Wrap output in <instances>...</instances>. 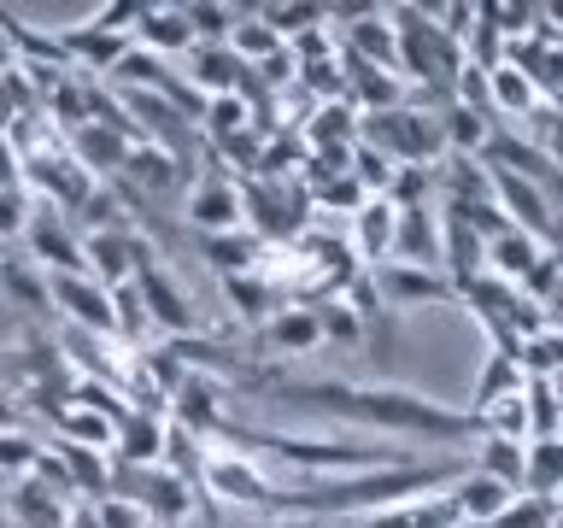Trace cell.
Masks as SVG:
<instances>
[{
  "label": "cell",
  "mask_w": 563,
  "mask_h": 528,
  "mask_svg": "<svg viewBox=\"0 0 563 528\" xmlns=\"http://www.w3.org/2000/svg\"><path fill=\"white\" fill-rule=\"evenodd\" d=\"M493 528H558V499H534V493H510V505L493 517Z\"/></svg>",
  "instance_id": "30"
},
{
  "label": "cell",
  "mask_w": 563,
  "mask_h": 528,
  "mask_svg": "<svg viewBox=\"0 0 563 528\" xmlns=\"http://www.w3.org/2000/svg\"><path fill=\"white\" fill-rule=\"evenodd\" d=\"M558 482H563V440H558V435L522 440V482H517V493L558 499Z\"/></svg>",
  "instance_id": "22"
},
{
  "label": "cell",
  "mask_w": 563,
  "mask_h": 528,
  "mask_svg": "<svg viewBox=\"0 0 563 528\" xmlns=\"http://www.w3.org/2000/svg\"><path fill=\"white\" fill-rule=\"evenodd\" d=\"M241 528H317L311 517H253V522H241Z\"/></svg>",
  "instance_id": "36"
},
{
  "label": "cell",
  "mask_w": 563,
  "mask_h": 528,
  "mask_svg": "<svg viewBox=\"0 0 563 528\" xmlns=\"http://www.w3.org/2000/svg\"><path fill=\"white\" fill-rule=\"evenodd\" d=\"M517 387H522V370H517V359H505V352H487L482 376H475V387H470V417H482L487 405L510 399Z\"/></svg>",
  "instance_id": "25"
},
{
  "label": "cell",
  "mask_w": 563,
  "mask_h": 528,
  "mask_svg": "<svg viewBox=\"0 0 563 528\" xmlns=\"http://www.w3.org/2000/svg\"><path fill=\"white\" fill-rule=\"evenodd\" d=\"M95 522H100V528H147V522H141V510H135L130 499H118V493L95 499Z\"/></svg>",
  "instance_id": "34"
},
{
  "label": "cell",
  "mask_w": 563,
  "mask_h": 528,
  "mask_svg": "<svg viewBox=\"0 0 563 528\" xmlns=\"http://www.w3.org/2000/svg\"><path fill=\"white\" fill-rule=\"evenodd\" d=\"M112 429H118V422L100 417V411H88V405H65V417L53 422V435H59V440H77V447H95V452H112Z\"/></svg>",
  "instance_id": "29"
},
{
  "label": "cell",
  "mask_w": 563,
  "mask_h": 528,
  "mask_svg": "<svg viewBox=\"0 0 563 528\" xmlns=\"http://www.w3.org/2000/svg\"><path fill=\"white\" fill-rule=\"evenodd\" d=\"M364 282H369V294H376L382 311H417V306H446V299H457L452 282L440 276V271H422V264H394V258L369 264Z\"/></svg>",
  "instance_id": "3"
},
{
  "label": "cell",
  "mask_w": 563,
  "mask_h": 528,
  "mask_svg": "<svg viewBox=\"0 0 563 528\" xmlns=\"http://www.w3.org/2000/svg\"><path fill=\"white\" fill-rule=\"evenodd\" d=\"M194 246H200V258L211 264L218 276H246L264 264V241L253 235V229H223V235H194Z\"/></svg>",
  "instance_id": "17"
},
{
  "label": "cell",
  "mask_w": 563,
  "mask_h": 528,
  "mask_svg": "<svg viewBox=\"0 0 563 528\" xmlns=\"http://www.w3.org/2000/svg\"><path fill=\"white\" fill-rule=\"evenodd\" d=\"M35 452H42V440L24 435V429H0V482H24Z\"/></svg>",
  "instance_id": "32"
},
{
  "label": "cell",
  "mask_w": 563,
  "mask_h": 528,
  "mask_svg": "<svg viewBox=\"0 0 563 528\" xmlns=\"http://www.w3.org/2000/svg\"><path fill=\"white\" fill-rule=\"evenodd\" d=\"M317 528H457V510L446 493H429V499H405L387 510H358V517H334Z\"/></svg>",
  "instance_id": "10"
},
{
  "label": "cell",
  "mask_w": 563,
  "mask_h": 528,
  "mask_svg": "<svg viewBox=\"0 0 563 528\" xmlns=\"http://www.w3.org/2000/svg\"><path fill=\"white\" fill-rule=\"evenodd\" d=\"M24 258L42 264L47 276H88V258H82V235L65 211L53 206H30V223H24Z\"/></svg>",
  "instance_id": "2"
},
{
  "label": "cell",
  "mask_w": 563,
  "mask_h": 528,
  "mask_svg": "<svg viewBox=\"0 0 563 528\" xmlns=\"http://www.w3.org/2000/svg\"><path fill=\"white\" fill-rule=\"evenodd\" d=\"M0 382H7V346H0Z\"/></svg>",
  "instance_id": "38"
},
{
  "label": "cell",
  "mask_w": 563,
  "mask_h": 528,
  "mask_svg": "<svg viewBox=\"0 0 563 528\" xmlns=\"http://www.w3.org/2000/svg\"><path fill=\"white\" fill-rule=\"evenodd\" d=\"M0 487H7V482H0Z\"/></svg>",
  "instance_id": "40"
},
{
  "label": "cell",
  "mask_w": 563,
  "mask_h": 528,
  "mask_svg": "<svg viewBox=\"0 0 563 528\" xmlns=\"http://www.w3.org/2000/svg\"><path fill=\"white\" fill-rule=\"evenodd\" d=\"M253 346H258V359H299V352H317L323 346L317 311L311 306H282L276 317H264L253 329Z\"/></svg>",
  "instance_id": "8"
},
{
  "label": "cell",
  "mask_w": 563,
  "mask_h": 528,
  "mask_svg": "<svg viewBox=\"0 0 563 528\" xmlns=\"http://www.w3.org/2000/svg\"><path fill=\"white\" fill-rule=\"evenodd\" d=\"M135 141H123L112 130H100V123H82V130H70L65 153L77 158V170L88 176V183H112V176L123 170V158H130Z\"/></svg>",
  "instance_id": "12"
},
{
  "label": "cell",
  "mask_w": 563,
  "mask_h": 528,
  "mask_svg": "<svg viewBox=\"0 0 563 528\" xmlns=\"http://www.w3.org/2000/svg\"><path fill=\"white\" fill-rule=\"evenodd\" d=\"M394 264H422V271H440V211L422 206H394V246H387Z\"/></svg>",
  "instance_id": "7"
},
{
  "label": "cell",
  "mask_w": 563,
  "mask_h": 528,
  "mask_svg": "<svg viewBox=\"0 0 563 528\" xmlns=\"http://www.w3.org/2000/svg\"><path fill=\"white\" fill-rule=\"evenodd\" d=\"M123 183H130L141 200H176V194L188 188V176H194V165H183V158H170V153H158V147H130V158H123Z\"/></svg>",
  "instance_id": "9"
},
{
  "label": "cell",
  "mask_w": 563,
  "mask_h": 528,
  "mask_svg": "<svg viewBox=\"0 0 563 528\" xmlns=\"http://www.w3.org/2000/svg\"><path fill=\"white\" fill-rule=\"evenodd\" d=\"M135 299H141V311H147V323L165 329L170 341H188V334H200V311H194V299L176 288V276L165 271V264H153V271L135 276Z\"/></svg>",
  "instance_id": "5"
},
{
  "label": "cell",
  "mask_w": 563,
  "mask_h": 528,
  "mask_svg": "<svg viewBox=\"0 0 563 528\" xmlns=\"http://www.w3.org/2000/svg\"><path fill=\"white\" fill-rule=\"evenodd\" d=\"M387 246H394V206L387 200H364L358 211H352V253L382 264Z\"/></svg>",
  "instance_id": "23"
},
{
  "label": "cell",
  "mask_w": 563,
  "mask_h": 528,
  "mask_svg": "<svg viewBox=\"0 0 563 528\" xmlns=\"http://www.w3.org/2000/svg\"><path fill=\"white\" fill-rule=\"evenodd\" d=\"M346 53L399 77V47H394V24H387V12H364L358 24H346Z\"/></svg>",
  "instance_id": "21"
},
{
  "label": "cell",
  "mask_w": 563,
  "mask_h": 528,
  "mask_svg": "<svg viewBox=\"0 0 563 528\" xmlns=\"http://www.w3.org/2000/svg\"><path fill=\"white\" fill-rule=\"evenodd\" d=\"M130 42L147 47V53H158V59H170V53H188V47H194V30H188L183 7H153V0H147Z\"/></svg>",
  "instance_id": "20"
},
{
  "label": "cell",
  "mask_w": 563,
  "mask_h": 528,
  "mask_svg": "<svg viewBox=\"0 0 563 528\" xmlns=\"http://www.w3.org/2000/svg\"><path fill=\"white\" fill-rule=\"evenodd\" d=\"M522 417H528V440L558 435V382L552 376H522Z\"/></svg>",
  "instance_id": "28"
},
{
  "label": "cell",
  "mask_w": 563,
  "mask_h": 528,
  "mask_svg": "<svg viewBox=\"0 0 563 528\" xmlns=\"http://www.w3.org/2000/svg\"><path fill=\"white\" fill-rule=\"evenodd\" d=\"M53 452H59V464L70 475V487H77V499H106V487H112V452H95V447H77V440H59L53 435Z\"/></svg>",
  "instance_id": "18"
},
{
  "label": "cell",
  "mask_w": 563,
  "mask_h": 528,
  "mask_svg": "<svg viewBox=\"0 0 563 528\" xmlns=\"http://www.w3.org/2000/svg\"><path fill=\"white\" fill-rule=\"evenodd\" d=\"M18 422H24V405H18L7 387H0V429H18Z\"/></svg>",
  "instance_id": "35"
},
{
  "label": "cell",
  "mask_w": 563,
  "mask_h": 528,
  "mask_svg": "<svg viewBox=\"0 0 563 528\" xmlns=\"http://www.w3.org/2000/svg\"><path fill=\"white\" fill-rule=\"evenodd\" d=\"M183 218H188L194 235H223V229H241V183H229V176L188 183Z\"/></svg>",
  "instance_id": "6"
},
{
  "label": "cell",
  "mask_w": 563,
  "mask_h": 528,
  "mask_svg": "<svg viewBox=\"0 0 563 528\" xmlns=\"http://www.w3.org/2000/svg\"><path fill=\"white\" fill-rule=\"evenodd\" d=\"M470 470H482V475H493V482H505L510 493H517V482H522V440L475 435V458H470Z\"/></svg>",
  "instance_id": "26"
},
{
  "label": "cell",
  "mask_w": 563,
  "mask_h": 528,
  "mask_svg": "<svg viewBox=\"0 0 563 528\" xmlns=\"http://www.w3.org/2000/svg\"><path fill=\"white\" fill-rule=\"evenodd\" d=\"M30 194L24 188H18V183H7V188H0V241H18V235H24V223H30Z\"/></svg>",
  "instance_id": "33"
},
{
  "label": "cell",
  "mask_w": 563,
  "mask_h": 528,
  "mask_svg": "<svg viewBox=\"0 0 563 528\" xmlns=\"http://www.w3.org/2000/svg\"><path fill=\"white\" fill-rule=\"evenodd\" d=\"M0 528H7V510H0Z\"/></svg>",
  "instance_id": "39"
},
{
  "label": "cell",
  "mask_w": 563,
  "mask_h": 528,
  "mask_svg": "<svg viewBox=\"0 0 563 528\" xmlns=\"http://www.w3.org/2000/svg\"><path fill=\"white\" fill-rule=\"evenodd\" d=\"M446 499H452V510H457V522H493V517L510 505V487L493 482V475H482V470H464V475L446 487Z\"/></svg>",
  "instance_id": "19"
},
{
  "label": "cell",
  "mask_w": 563,
  "mask_h": 528,
  "mask_svg": "<svg viewBox=\"0 0 563 528\" xmlns=\"http://www.w3.org/2000/svg\"><path fill=\"white\" fill-rule=\"evenodd\" d=\"M0 510H7V528H65V510L47 487H35L30 475L24 482H7L0 487Z\"/></svg>",
  "instance_id": "14"
},
{
  "label": "cell",
  "mask_w": 563,
  "mask_h": 528,
  "mask_svg": "<svg viewBox=\"0 0 563 528\" xmlns=\"http://www.w3.org/2000/svg\"><path fill=\"white\" fill-rule=\"evenodd\" d=\"M223 299L241 311V323H253V329L264 323V317H276L282 306H288V299H282V294L271 288V282L258 276V271H246V276H223Z\"/></svg>",
  "instance_id": "24"
},
{
  "label": "cell",
  "mask_w": 563,
  "mask_h": 528,
  "mask_svg": "<svg viewBox=\"0 0 563 528\" xmlns=\"http://www.w3.org/2000/svg\"><path fill=\"white\" fill-rule=\"evenodd\" d=\"M47 306L65 317V329H82V334H106V341H118L112 288H100L95 276H47Z\"/></svg>",
  "instance_id": "4"
},
{
  "label": "cell",
  "mask_w": 563,
  "mask_h": 528,
  "mask_svg": "<svg viewBox=\"0 0 563 528\" xmlns=\"http://www.w3.org/2000/svg\"><path fill=\"white\" fill-rule=\"evenodd\" d=\"M258 12V24L276 35L282 47L288 42H299V35H311V30H323L329 18H323V7H311V0H288V7H253Z\"/></svg>",
  "instance_id": "27"
},
{
  "label": "cell",
  "mask_w": 563,
  "mask_h": 528,
  "mask_svg": "<svg viewBox=\"0 0 563 528\" xmlns=\"http://www.w3.org/2000/svg\"><path fill=\"white\" fill-rule=\"evenodd\" d=\"M241 70H246V65L229 53V42H194V47H188L183 82H188L200 100H218V95H235V88H241Z\"/></svg>",
  "instance_id": "11"
},
{
  "label": "cell",
  "mask_w": 563,
  "mask_h": 528,
  "mask_svg": "<svg viewBox=\"0 0 563 528\" xmlns=\"http://www.w3.org/2000/svg\"><path fill=\"white\" fill-rule=\"evenodd\" d=\"M12 70H18V59H12V47L0 42V77H12Z\"/></svg>",
  "instance_id": "37"
},
{
  "label": "cell",
  "mask_w": 563,
  "mask_h": 528,
  "mask_svg": "<svg viewBox=\"0 0 563 528\" xmlns=\"http://www.w3.org/2000/svg\"><path fill=\"white\" fill-rule=\"evenodd\" d=\"M158 447H165V417L130 405L112 429V464H158Z\"/></svg>",
  "instance_id": "16"
},
{
  "label": "cell",
  "mask_w": 563,
  "mask_h": 528,
  "mask_svg": "<svg viewBox=\"0 0 563 528\" xmlns=\"http://www.w3.org/2000/svg\"><path fill=\"white\" fill-rule=\"evenodd\" d=\"M0 306L24 311V317H53L47 306V271L30 264L24 253H0Z\"/></svg>",
  "instance_id": "13"
},
{
  "label": "cell",
  "mask_w": 563,
  "mask_h": 528,
  "mask_svg": "<svg viewBox=\"0 0 563 528\" xmlns=\"http://www.w3.org/2000/svg\"><path fill=\"white\" fill-rule=\"evenodd\" d=\"M253 394L271 399H294L317 417H334L346 429H387V435H411L422 447H457V440L482 435V422L470 411H452L429 394H411V387L394 382H341V376H282V370H264V382Z\"/></svg>",
  "instance_id": "1"
},
{
  "label": "cell",
  "mask_w": 563,
  "mask_h": 528,
  "mask_svg": "<svg viewBox=\"0 0 563 528\" xmlns=\"http://www.w3.org/2000/svg\"><path fill=\"white\" fill-rule=\"evenodd\" d=\"M183 18H188L194 42H229V30H235L241 7H211V0H188Z\"/></svg>",
  "instance_id": "31"
},
{
  "label": "cell",
  "mask_w": 563,
  "mask_h": 528,
  "mask_svg": "<svg viewBox=\"0 0 563 528\" xmlns=\"http://www.w3.org/2000/svg\"><path fill=\"white\" fill-rule=\"evenodd\" d=\"M482 235L470 223H457L452 211H440V276L452 282V294L464 288L470 276H482Z\"/></svg>",
  "instance_id": "15"
}]
</instances>
